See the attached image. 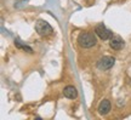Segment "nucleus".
<instances>
[{"label": "nucleus", "instance_id": "obj_2", "mask_svg": "<svg viewBox=\"0 0 131 120\" xmlns=\"http://www.w3.org/2000/svg\"><path fill=\"white\" fill-rule=\"evenodd\" d=\"M35 30L40 37H49L53 33V29L50 24L47 23L46 21L44 19H38L37 23H35Z\"/></svg>", "mask_w": 131, "mask_h": 120}, {"label": "nucleus", "instance_id": "obj_6", "mask_svg": "<svg viewBox=\"0 0 131 120\" xmlns=\"http://www.w3.org/2000/svg\"><path fill=\"white\" fill-rule=\"evenodd\" d=\"M63 95H64V97L69 98V100H74V98L78 97V91H77V89H75L74 86L68 85V86H66L64 90H63Z\"/></svg>", "mask_w": 131, "mask_h": 120}, {"label": "nucleus", "instance_id": "obj_3", "mask_svg": "<svg viewBox=\"0 0 131 120\" xmlns=\"http://www.w3.org/2000/svg\"><path fill=\"white\" fill-rule=\"evenodd\" d=\"M115 63V60L112 56H103L97 61V68L101 70H107L111 69Z\"/></svg>", "mask_w": 131, "mask_h": 120}, {"label": "nucleus", "instance_id": "obj_5", "mask_svg": "<svg viewBox=\"0 0 131 120\" xmlns=\"http://www.w3.org/2000/svg\"><path fill=\"white\" fill-rule=\"evenodd\" d=\"M97 111L101 115H106V114H108V113L111 112V102L108 101V100H103V101H101V103L98 104Z\"/></svg>", "mask_w": 131, "mask_h": 120}, {"label": "nucleus", "instance_id": "obj_1", "mask_svg": "<svg viewBox=\"0 0 131 120\" xmlns=\"http://www.w3.org/2000/svg\"><path fill=\"white\" fill-rule=\"evenodd\" d=\"M77 41H78V44H79V46L84 47V49H90V47H92V46L96 45L97 40H96V37H95L92 33L83 32L78 35Z\"/></svg>", "mask_w": 131, "mask_h": 120}, {"label": "nucleus", "instance_id": "obj_4", "mask_svg": "<svg viewBox=\"0 0 131 120\" xmlns=\"http://www.w3.org/2000/svg\"><path fill=\"white\" fill-rule=\"evenodd\" d=\"M95 33H96V35H97L101 40H108V39H111L113 37V33L107 29V28L104 27L103 24H98L95 27Z\"/></svg>", "mask_w": 131, "mask_h": 120}, {"label": "nucleus", "instance_id": "obj_7", "mask_svg": "<svg viewBox=\"0 0 131 120\" xmlns=\"http://www.w3.org/2000/svg\"><path fill=\"white\" fill-rule=\"evenodd\" d=\"M109 46L112 47L113 50L119 51V50H122L123 46H124V41H123V40L119 37H112V38H111Z\"/></svg>", "mask_w": 131, "mask_h": 120}, {"label": "nucleus", "instance_id": "obj_8", "mask_svg": "<svg viewBox=\"0 0 131 120\" xmlns=\"http://www.w3.org/2000/svg\"><path fill=\"white\" fill-rule=\"evenodd\" d=\"M16 42V45H17V46L18 47H21V49H23V50H27L28 51V52H33V50L32 49H30V47H28V46H24V45H21V44H19V41H15Z\"/></svg>", "mask_w": 131, "mask_h": 120}]
</instances>
